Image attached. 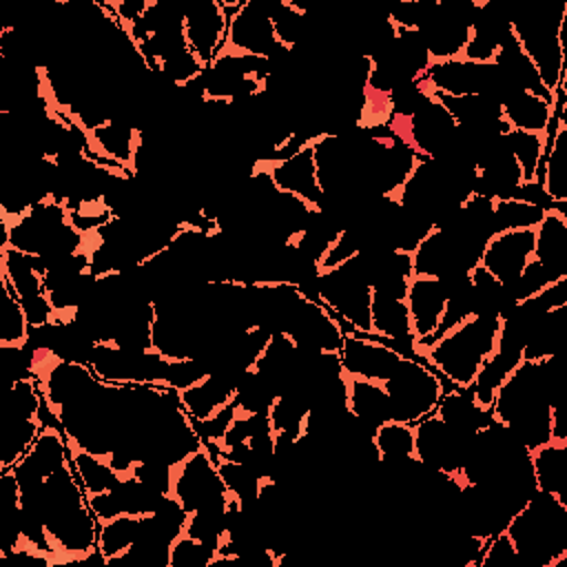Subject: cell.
<instances>
[{
	"label": "cell",
	"instance_id": "44dd1931",
	"mask_svg": "<svg viewBox=\"0 0 567 567\" xmlns=\"http://www.w3.org/2000/svg\"><path fill=\"white\" fill-rule=\"evenodd\" d=\"M66 461H69V445H66L64 430L60 427V423H44L31 450L24 454V458L16 467H11L18 476L22 501H35L44 478Z\"/></svg>",
	"mask_w": 567,
	"mask_h": 567
},
{
	"label": "cell",
	"instance_id": "9a60e30c",
	"mask_svg": "<svg viewBox=\"0 0 567 567\" xmlns=\"http://www.w3.org/2000/svg\"><path fill=\"white\" fill-rule=\"evenodd\" d=\"M315 137L306 140L301 148L281 159H255L252 171H259L270 177L277 190L295 195L310 206L323 210V195L317 182V164H315Z\"/></svg>",
	"mask_w": 567,
	"mask_h": 567
},
{
	"label": "cell",
	"instance_id": "4316f807",
	"mask_svg": "<svg viewBox=\"0 0 567 567\" xmlns=\"http://www.w3.org/2000/svg\"><path fill=\"white\" fill-rule=\"evenodd\" d=\"M527 454L536 489L567 505V439L549 436L545 443L529 447Z\"/></svg>",
	"mask_w": 567,
	"mask_h": 567
},
{
	"label": "cell",
	"instance_id": "3957f363",
	"mask_svg": "<svg viewBox=\"0 0 567 567\" xmlns=\"http://www.w3.org/2000/svg\"><path fill=\"white\" fill-rule=\"evenodd\" d=\"M520 565L560 567L567 560V505L534 492L505 525Z\"/></svg>",
	"mask_w": 567,
	"mask_h": 567
},
{
	"label": "cell",
	"instance_id": "836d02e7",
	"mask_svg": "<svg viewBox=\"0 0 567 567\" xmlns=\"http://www.w3.org/2000/svg\"><path fill=\"white\" fill-rule=\"evenodd\" d=\"M0 348H27L31 343V326L27 312L9 286L7 279L0 277Z\"/></svg>",
	"mask_w": 567,
	"mask_h": 567
},
{
	"label": "cell",
	"instance_id": "603a6c76",
	"mask_svg": "<svg viewBox=\"0 0 567 567\" xmlns=\"http://www.w3.org/2000/svg\"><path fill=\"white\" fill-rule=\"evenodd\" d=\"M538 186L549 206L567 208V100H558L543 151Z\"/></svg>",
	"mask_w": 567,
	"mask_h": 567
},
{
	"label": "cell",
	"instance_id": "4dcf8cb0",
	"mask_svg": "<svg viewBox=\"0 0 567 567\" xmlns=\"http://www.w3.org/2000/svg\"><path fill=\"white\" fill-rule=\"evenodd\" d=\"M370 443L379 463L390 467H410L414 461V427L401 421H385L374 427Z\"/></svg>",
	"mask_w": 567,
	"mask_h": 567
},
{
	"label": "cell",
	"instance_id": "9c48e42d",
	"mask_svg": "<svg viewBox=\"0 0 567 567\" xmlns=\"http://www.w3.org/2000/svg\"><path fill=\"white\" fill-rule=\"evenodd\" d=\"M450 383L419 357H405L399 368L383 381L390 403V421L414 425L434 412L441 394Z\"/></svg>",
	"mask_w": 567,
	"mask_h": 567
},
{
	"label": "cell",
	"instance_id": "7c38bea8",
	"mask_svg": "<svg viewBox=\"0 0 567 567\" xmlns=\"http://www.w3.org/2000/svg\"><path fill=\"white\" fill-rule=\"evenodd\" d=\"M414 461L458 489L467 441L434 412L414 425Z\"/></svg>",
	"mask_w": 567,
	"mask_h": 567
},
{
	"label": "cell",
	"instance_id": "52a82bcc",
	"mask_svg": "<svg viewBox=\"0 0 567 567\" xmlns=\"http://www.w3.org/2000/svg\"><path fill=\"white\" fill-rule=\"evenodd\" d=\"M272 71V62L268 60L217 55L193 86H197L204 106H239L261 97L270 89Z\"/></svg>",
	"mask_w": 567,
	"mask_h": 567
},
{
	"label": "cell",
	"instance_id": "f1b7e54d",
	"mask_svg": "<svg viewBox=\"0 0 567 567\" xmlns=\"http://www.w3.org/2000/svg\"><path fill=\"white\" fill-rule=\"evenodd\" d=\"M343 392H346V412L365 425L370 432L381 423L390 421V403L381 383L350 377L341 370Z\"/></svg>",
	"mask_w": 567,
	"mask_h": 567
},
{
	"label": "cell",
	"instance_id": "ffe728a7",
	"mask_svg": "<svg viewBox=\"0 0 567 567\" xmlns=\"http://www.w3.org/2000/svg\"><path fill=\"white\" fill-rule=\"evenodd\" d=\"M450 286L452 281L430 277V275H419L412 272L408 279V290H405V306L410 315V330H412V352L414 348L427 343L432 334L436 332L447 297H450Z\"/></svg>",
	"mask_w": 567,
	"mask_h": 567
},
{
	"label": "cell",
	"instance_id": "d6a6232c",
	"mask_svg": "<svg viewBox=\"0 0 567 567\" xmlns=\"http://www.w3.org/2000/svg\"><path fill=\"white\" fill-rule=\"evenodd\" d=\"M66 445H69L71 467L86 496L109 492L117 483H122L120 476L113 472V467L104 461V456L86 450L84 445H80L75 439H69V436H66Z\"/></svg>",
	"mask_w": 567,
	"mask_h": 567
},
{
	"label": "cell",
	"instance_id": "277c9868",
	"mask_svg": "<svg viewBox=\"0 0 567 567\" xmlns=\"http://www.w3.org/2000/svg\"><path fill=\"white\" fill-rule=\"evenodd\" d=\"M0 246H11L40 261H51L82 250V233L73 226L69 206L47 195L13 226L2 228Z\"/></svg>",
	"mask_w": 567,
	"mask_h": 567
},
{
	"label": "cell",
	"instance_id": "8fae6325",
	"mask_svg": "<svg viewBox=\"0 0 567 567\" xmlns=\"http://www.w3.org/2000/svg\"><path fill=\"white\" fill-rule=\"evenodd\" d=\"M217 55H244L268 62L288 55L275 35V27L270 20V2L239 0V4L230 13L226 40Z\"/></svg>",
	"mask_w": 567,
	"mask_h": 567
},
{
	"label": "cell",
	"instance_id": "30bf717a",
	"mask_svg": "<svg viewBox=\"0 0 567 567\" xmlns=\"http://www.w3.org/2000/svg\"><path fill=\"white\" fill-rule=\"evenodd\" d=\"M224 494L226 487L217 474L215 450L206 441L168 467L166 498L177 503L184 514H193Z\"/></svg>",
	"mask_w": 567,
	"mask_h": 567
},
{
	"label": "cell",
	"instance_id": "d6986e66",
	"mask_svg": "<svg viewBox=\"0 0 567 567\" xmlns=\"http://www.w3.org/2000/svg\"><path fill=\"white\" fill-rule=\"evenodd\" d=\"M86 137V153L93 162L113 164L137 177V155L144 144V133L140 126L111 115L97 126L82 128Z\"/></svg>",
	"mask_w": 567,
	"mask_h": 567
},
{
	"label": "cell",
	"instance_id": "484cf974",
	"mask_svg": "<svg viewBox=\"0 0 567 567\" xmlns=\"http://www.w3.org/2000/svg\"><path fill=\"white\" fill-rule=\"evenodd\" d=\"M554 277L567 275V208L547 206L534 228V257Z\"/></svg>",
	"mask_w": 567,
	"mask_h": 567
},
{
	"label": "cell",
	"instance_id": "ba28073f",
	"mask_svg": "<svg viewBox=\"0 0 567 567\" xmlns=\"http://www.w3.org/2000/svg\"><path fill=\"white\" fill-rule=\"evenodd\" d=\"M44 399L33 374L9 381L0 416V470L16 467L42 430Z\"/></svg>",
	"mask_w": 567,
	"mask_h": 567
},
{
	"label": "cell",
	"instance_id": "8992f818",
	"mask_svg": "<svg viewBox=\"0 0 567 567\" xmlns=\"http://www.w3.org/2000/svg\"><path fill=\"white\" fill-rule=\"evenodd\" d=\"M312 288H303L317 297L343 326V330L370 332V303L372 284L365 266L363 250L341 266L315 277Z\"/></svg>",
	"mask_w": 567,
	"mask_h": 567
},
{
	"label": "cell",
	"instance_id": "74e56055",
	"mask_svg": "<svg viewBox=\"0 0 567 567\" xmlns=\"http://www.w3.org/2000/svg\"><path fill=\"white\" fill-rule=\"evenodd\" d=\"M215 551L184 527L168 540L166 567H213Z\"/></svg>",
	"mask_w": 567,
	"mask_h": 567
},
{
	"label": "cell",
	"instance_id": "8d00e7d4",
	"mask_svg": "<svg viewBox=\"0 0 567 567\" xmlns=\"http://www.w3.org/2000/svg\"><path fill=\"white\" fill-rule=\"evenodd\" d=\"M543 204L523 199V197H494L492 206V230L507 228H536L545 215Z\"/></svg>",
	"mask_w": 567,
	"mask_h": 567
},
{
	"label": "cell",
	"instance_id": "e0dca14e",
	"mask_svg": "<svg viewBox=\"0 0 567 567\" xmlns=\"http://www.w3.org/2000/svg\"><path fill=\"white\" fill-rule=\"evenodd\" d=\"M408 354H403L392 343L357 330L343 332V341L339 350V363L346 374L374 381L381 385L385 379H390V374L399 368V363Z\"/></svg>",
	"mask_w": 567,
	"mask_h": 567
},
{
	"label": "cell",
	"instance_id": "1f68e13d",
	"mask_svg": "<svg viewBox=\"0 0 567 567\" xmlns=\"http://www.w3.org/2000/svg\"><path fill=\"white\" fill-rule=\"evenodd\" d=\"M434 414L439 419H443L454 432H458L461 436L470 439L474 432H478L483 425H487L492 421L489 412L481 410L467 390H458V388H447L436 408H434Z\"/></svg>",
	"mask_w": 567,
	"mask_h": 567
},
{
	"label": "cell",
	"instance_id": "cb8c5ba5",
	"mask_svg": "<svg viewBox=\"0 0 567 567\" xmlns=\"http://www.w3.org/2000/svg\"><path fill=\"white\" fill-rule=\"evenodd\" d=\"M556 104L534 91L514 89L501 97V120L507 128L536 135L547 142Z\"/></svg>",
	"mask_w": 567,
	"mask_h": 567
},
{
	"label": "cell",
	"instance_id": "7a4b0ae2",
	"mask_svg": "<svg viewBox=\"0 0 567 567\" xmlns=\"http://www.w3.org/2000/svg\"><path fill=\"white\" fill-rule=\"evenodd\" d=\"M501 321V310L472 312L416 350L414 357L434 368L452 388L470 390L481 365L498 346Z\"/></svg>",
	"mask_w": 567,
	"mask_h": 567
},
{
	"label": "cell",
	"instance_id": "4fadbf2b",
	"mask_svg": "<svg viewBox=\"0 0 567 567\" xmlns=\"http://www.w3.org/2000/svg\"><path fill=\"white\" fill-rule=\"evenodd\" d=\"M474 11H476L474 2L436 0L432 13L419 29L423 44H425V55H427L425 71L436 64L452 62L458 58V53L467 40V31H470Z\"/></svg>",
	"mask_w": 567,
	"mask_h": 567
},
{
	"label": "cell",
	"instance_id": "d4e9b609",
	"mask_svg": "<svg viewBox=\"0 0 567 567\" xmlns=\"http://www.w3.org/2000/svg\"><path fill=\"white\" fill-rule=\"evenodd\" d=\"M370 332L403 354L412 357V330H410V315L405 306V297L381 292L372 288V303H370Z\"/></svg>",
	"mask_w": 567,
	"mask_h": 567
},
{
	"label": "cell",
	"instance_id": "83f0119b",
	"mask_svg": "<svg viewBox=\"0 0 567 567\" xmlns=\"http://www.w3.org/2000/svg\"><path fill=\"white\" fill-rule=\"evenodd\" d=\"M310 401L297 392L275 394L266 408V421L275 441V454L292 447L306 434Z\"/></svg>",
	"mask_w": 567,
	"mask_h": 567
},
{
	"label": "cell",
	"instance_id": "e575fe53",
	"mask_svg": "<svg viewBox=\"0 0 567 567\" xmlns=\"http://www.w3.org/2000/svg\"><path fill=\"white\" fill-rule=\"evenodd\" d=\"M270 20L281 49L292 53L308 33V9L295 4L292 0H277L270 2Z\"/></svg>",
	"mask_w": 567,
	"mask_h": 567
},
{
	"label": "cell",
	"instance_id": "d590c367",
	"mask_svg": "<svg viewBox=\"0 0 567 567\" xmlns=\"http://www.w3.org/2000/svg\"><path fill=\"white\" fill-rule=\"evenodd\" d=\"M505 144L512 151L518 168H520V177H523V188H534L540 182V162H543V151H545V140L529 135V133H520V131H505ZM520 188V190H523Z\"/></svg>",
	"mask_w": 567,
	"mask_h": 567
},
{
	"label": "cell",
	"instance_id": "5b68a950",
	"mask_svg": "<svg viewBox=\"0 0 567 567\" xmlns=\"http://www.w3.org/2000/svg\"><path fill=\"white\" fill-rule=\"evenodd\" d=\"M565 27H567V2L563 9L551 16L543 11L532 18L509 20V33L534 64L545 93L558 106V91L563 73L567 66V47H565Z\"/></svg>",
	"mask_w": 567,
	"mask_h": 567
},
{
	"label": "cell",
	"instance_id": "5bb4252c",
	"mask_svg": "<svg viewBox=\"0 0 567 567\" xmlns=\"http://www.w3.org/2000/svg\"><path fill=\"white\" fill-rule=\"evenodd\" d=\"M0 277L7 279L18 295L31 332L51 326V306L44 295V279L35 257L24 255L11 246H0Z\"/></svg>",
	"mask_w": 567,
	"mask_h": 567
},
{
	"label": "cell",
	"instance_id": "f35d334b",
	"mask_svg": "<svg viewBox=\"0 0 567 567\" xmlns=\"http://www.w3.org/2000/svg\"><path fill=\"white\" fill-rule=\"evenodd\" d=\"M512 563H520V560L516 556L512 538L507 536L505 529H501L487 538L476 567H509Z\"/></svg>",
	"mask_w": 567,
	"mask_h": 567
},
{
	"label": "cell",
	"instance_id": "f546056e",
	"mask_svg": "<svg viewBox=\"0 0 567 567\" xmlns=\"http://www.w3.org/2000/svg\"><path fill=\"white\" fill-rule=\"evenodd\" d=\"M146 514H117L111 518H97V551L102 554L106 567H115L124 560L142 536Z\"/></svg>",
	"mask_w": 567,
	"mask_h": 567
},
{
	"label": "cell",
	"instance_id": "7402d4cb",
	"mask_svg": "<svg viewBox=\"0 0 567 567\" xmlns=\"http://www.w3.org/2000/svg\"><path fill=\"white\" fill-rule=\"evenodd\" d=\"M244 372L228 370H208L190 385L175 390L177 401L193 423H204L215 419L235 405L239 379Z\"/></svg>",
	"mask_w": 567,
	"mask_h": 567
},
{
	"label": "cell",
	"instance_id": "ac0fdd59",
	"mask_svg": "<svg viewBox=\"0 0 567 567\" xmlns=\"http://www.w3.org/2000/svg\"><path fill=\"white\" fill-rule=\"evenodd\" d=\"M534 257V228H507L492 233L481 250L478 264L505 290H509Z\"/></svg>",
	"mask_w": 567,
	"mask_h": 567
},
{
	"label": "cell",
	"instance_id": "6da1fadb",
	"mask_svg": "<svg viewBox=\"0 0 567 567\" xmlns=\"http://www.w3.org/2000/svg\"><path fill=\"white\" fill-rule=\"evenodd\" d=\"M560 354L545 361L520 359L498 388L489 416L512 432L527 450L551 436V396L565 372Z\"/></svg>",
	"mask_w": 567,
	"mask_h": 567
},
{
	"label": "cell",
	"instance_id": "2e32d148",
	"mask_svg": "<svg viewBox=\"0 0 567 567\" xmlns=\"http://www.w3.org/2000/svg\"><path fill=\"white\" fill-rule=\"evenodd\" d=\"M237 4L239 0H195L184 4V38L204 69L219 53L230 13Z\"/></svg>",
	"mask_w": 567,
	"mask_h": 567
}]
</instances>
